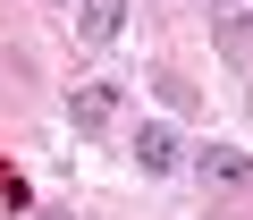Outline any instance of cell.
<instances>
[{
	"mask_svg": "<svg viewBox=\"0 0 253 220\" xmlns=\"http://www.w3.org/2000/svg\"><path fill=\"white\" fill-rule=\"evenodd\" d=\"M194 178H203V195H245L253 186V153L245 144H203L194 153Z\"/></svg>",
	"mask_w": 253,
	"mask_h": 220,
	"instance_id": "obj_1",
	"label": "cell"
},
{
	"mask_svg": "<svg viewBox=\"0 0 253 220\" xmlns=\"http://www.w3.org/2000/svg\"><path fill=\"white\" fill-rule=\"evenodd\" d=\"M118 102H126V93H118L110 76H84V85H68V127H76V136H101V127L118 119Z\"/></svg>",
	"mask_w": 253,
	"mask_h": 220,
	"instance_id": "obj_2",
	"label": "cell"
},
{
	"mask_svg": "<svg viewBox=\"0 0 253 220\" xmlns=\"http://www.w3.org/2000/svg\"><path fill=\"white\" fill-rule=\"evenodd\" d=\"M126 153H135V169H144V178H169V169L186 161V136H177L169 119H144V127H135V144H126Z\"/></svg>",
	"mask_w": 253,
	"mask_h": 220,
	"instance_id": "obj_3",
	"label": "cell"
},
{
	"mask_svg": "<svg viewBox=\"0 0 253 220\" xmlns=\"http://www.w3.org/2000/svg\"><path fill=\"white\" fill-rule=\"evenodd\" d=\"M68 26H76V43H84V51H110V43H118V26H126V0H76V17H68Z\"/></svg>",
	"mask_w": 253,
	"mask_h": 220,
	"instance_id": "obj_4",
	"label": "cell"
},
{
	"mask_svg": "<svg viewBox=\"0 0 253 220\" xmlns=\"http://www.w3.org/2000/svg\"><path fill=\"white\" fill-rule=\"evenodd\" d=\"M211 17H228L236 34H253V0H211Z\"/></svg>",
	"mask_w": 253,
	"mask_h": 220,
	"instance_id": "obj_5",
	"label": "cell"
},
{
	"mask_svg": "<svg viewBox=\"0 0 253 220\" xmlns=\"http://www.w3.org/2000/svg\"><path fill=\"white\" fill-rule=\"evenodd\" d=\"M34 220H68V212H34Z\"/></svg>",
	"mask_w": 253,
	"mask_h": 220,
	"instance_id": "obj_6",
	"label": "cell"
},
{
	"mask_svg": "<svg viewBox=\"0 0 253 220\" xmlns=\"http://www.w3.org/2000/svg\"><path fill=\"white\" fill-rule=\"evenodd\" d=\"M59 9H68V0H59Z\"/></svg>",
	"mask_w": 253,
	"mask_h": 220,
	"instance_id": "obj_7",
	"label": "cell"
}]
</instances>
